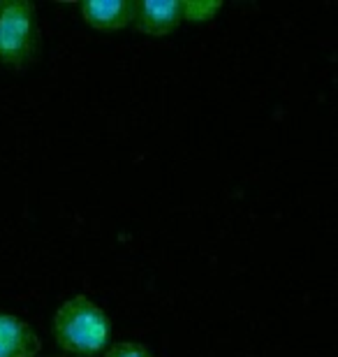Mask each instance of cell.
<instances>
[{"instance_id":"cell-6","label":"cell","mask_w":338,"mask_h":357,"mask_svg":"<svg viewBox=\"0 0 338 357\" xmlns=\"http://www.w3.org/2000/svg\"><path fill=\"white\" fill-rule=\"evenodd\" d=\"M222 10L218 0H183V21L192 24H204V21L215 19V14Z\"/></svg>"},{"instance_id":"cell-3","label":"cell","mask_w":338,"mask_h":357,"mask_svg":"<svg viewBox=\"0 0 338 357\" xmlns=\"http://www.w3.org/2000/svg\"><path fill=\"white\" fill-rule=\"evenodd\" d=\"M183 24V0H137L130 28L148 38H162Z\"/></svg>"},{"instance_id":"cell-2","label":"cell","mask_w":338,"mask_h":357,"mask_svg":"<svg viewBox=\"0 0 338 357\" xmlns=\"http://www.w3.org/2000/svg\"><path fill=\"white\" fill-rule=\"evenodd\" d=\"M42 28L31 0H0V66L31 68L40 56Z\"/></svg>"},{"instance_id":"cell-4","label":"cell","mask_w":338,"mask_h":357,"mask_svg":"<svg viewBox=\"0 0 338 357\" xmlns=\"http://www.w3.org/2000/svg\"><path fill=\"white\" fill-rule=\"evenodd\" d=\"M135 3L137 0H105V3L91 0V3L79 5V12L91 28L100 33H114L132 24Z\"/></svg>"},{"instance_id":"cell-5","label":"cell","mask_w":338,"mask_h":357,"mask_svg":"<svg viewBox=\"0 0 338 357\" xmlns=\"http://www.w3.org/2000/svg\"><path fill=\"white\" fill-rule=\"evenodd\" d=\"M40 339L26 320L0 311V357H38Z\"/></svg>"},{"instance_id":"cell-7","label":"cell","mask_w":338,"mask_h":357,"mask_svg":"<svg viewBox=\"0 0 338 357\" xmlns=\"http://www.w3.org/2000/svg\"><path fill=\"white\" fill-rule=\"evenodd\" d=\"M105 357H155L148 346L137 344V341H118L105 351Z\"/></svg>"},{"instance_id":"cell-1","label":"cell","mask_w":338,"mask_h":357,"mask_svg":"<svg viewBox=\"0 0 338 357\" xmlns=\"http://www.w3.org/2000/svg\"><path fill=\"white\" fill-rule=\"evenodd\" d=\"M52 334L61 351L75 357H95L109 348L112 320L93 299L75 295L56 309Z\"/></svg>"}]
</instances>
